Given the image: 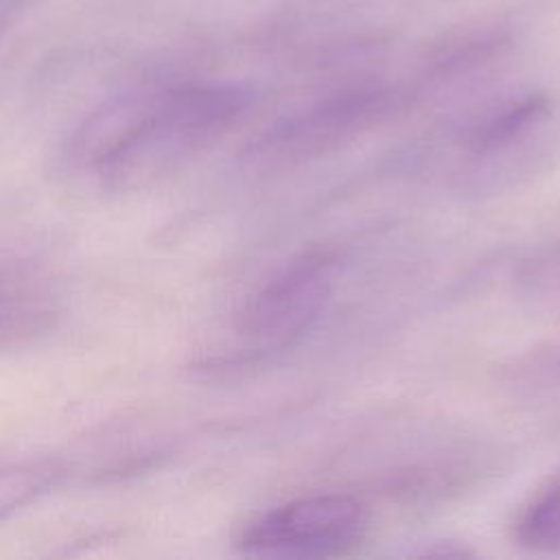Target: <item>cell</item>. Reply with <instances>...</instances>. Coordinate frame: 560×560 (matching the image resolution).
I'll list each match as a JSON object with an SVG mask.
<instances>
[{
  "instance_id": "cell-4",
  "label": "cell",
  "mask_w": 560,
  "mask_h": 560,
  "mask_svg": "<svg viewBox=\"0 0 560 560\" xmlns=\"http://www.w3.org/2000/svg\"><path fill=\"white\" fill-rule=\"evenodd\" d=\"M392 107L381 92L326 101L276 122L249 147L247 158L265 166H291L317 160L374 127Z\"/></svg>"
},
{
  "instance_id": "cell-2",
  "label": "cell",
  "mask_w": 560,
  "mask_h": 560,
  "mask_svg": "<svg viewBox=\"0 0 560 560\" xmlns=\"http://www.w3.org/2000/svg\"><path fill=\"white\" fill-rule=\"evenodd\" d=\"M337 278L339 258L330 249H308L284 262L241 302L234 328L254 348L232 365H249L300 341L330 302Z\"/></svg>"
},
{
  "instance_id": "cell-3",
  "label": "cell",
  "mask_w": 560,
  "mask_h": 560,
  "mask_svg": "<svg viewBox=\"0 0 560 560\" xmlns=\"http://www.w3.org/2000/svg\"><path fill=\"white\" fill-rule=\"evenodd\" d=\"M370 512L352 494L322 492L276 505L252 518L236 549L254 558H337L359 547Z\"/></svg>"
},
{
  "instance_id": "cell-8",
  "label": "cell",
  "mask_w": 560,
  "mask_h": 560,
  "mask_svg": "<svg viewBox=\"0 0 560 560\" xmlns=\"http://www.w3.org/2000/svg\"><path fill=\"white\" fill-rule=\"evenodd\" d=\"M55 328V311L35 302L15 300L0 304V354L28 348Z\"/></svg>"
},
{
  "instance_id": "cell-10",
  "label": "cell",
  "mask_w": 560,
  "mask_h": 560,
  "mask_svg": "<svg viewBox=\"0 0 560 560\" xmlns=\"http://www.w3.org/2000/svg\"><path fill=\"white\" fill-rule=\"evenodd\" d=\"M22 295H24L22 280L15 278L13 273H9L7 269H0V304L15 302V300H26Z\"/></svg>"
},
{
  "instance_id": "cell-5",
  "label": "cell",
  "mask_w": 560,
  "mask_h": 560,
  "mask_svg": "<svg viewBox=\"0 0 560 560\" xmlns=\"http://www.w3.org/2000/svg\"><path fill=\"white\" fill-rule=\"evenodd\" d=\"M549 114L542 96H527L486 116L466 136V153L475 160H494L523 142Z\"/></svg>"
},
{
  "instance_id": "cell-7",
  "label": "cell",
  "mask_w": 560,
  "mask_h": 560,
  "mask_svg": "<svg viewBox=\"0 0 560 560\" xmlns=\"http://www.w3.org/2000/svg\"><path fill=\"white\" fill-rule=\"evenodd\" d=\"M514 542L532 553H560V477L536 492L512 525Z\"/></svg>"
},
{
  "instance_id": "cell-1",
  "label": "cell",
  "mask_w": 560,
  "mask_h": 560,
  "mask_svg": "<svg viewBox=\"0 0 560 560\" xmlns=\"http://www.w3.org/2000/svg\"><path fill=\"white\" fill-rule=\"evenodd\" d=\"M247 105V92L234 85L151 88L136 131L98 175L101 182L114 190L147 188L225 136Z\"/></svg>"
},
{
  "instance_id": "cell-9",
  "label": "cell",
  "mask_w": 560,
  "mask_h": 560,
  "mask_svg": "<svg viewBox=\"0 0 560 560\" xmlns=\"http://www.w3.org/2000/svg\"><path fill=\"white\" fill-rule=\"evenodd\" d=\"M521 282L538 298H560V243L527 262L521 273Z\"/></svg>"
},
{
  "instance_id": "cell-6",
  "label": "cell",
  "mask_w": 560,
  "mask_h": 560,
  "mask_svg": "<svg viewBox=\"0 0 560 560\" xmlns=\"http://www.w3.org/2000/svg\"><path fill=\"white\" fill-rule=\"evenodd\" d=\"M66 475V464L50 457L0 464V521L46 497Z\"/></svg>"
}]
</instances>
